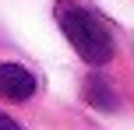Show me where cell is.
<instances>
[{
  "mask_svg": "<svg viewBox=\"0 0 134 130\" xmlns=\"http://www.w3.org/2000/svg\"><path fill=\"white\" fill-rule=\"evenodd\" d=\"M85 102L95 106V109H102V113H113L116 106H120V98H116V91L109 88L99 74H92V77L85 81Z\"/></svg>",
  "mask_w": 134,
  "mask_h": 130,
  "instance_id": "cell-3",
  "label": "cell"
},
{
  "mask_svg": "<svg viewBox=\"0 0 134 130\" xmlns=\"http://www.w3.org/2000/svg\"><path fill=\"white\" fill-rule=\"evenodd\" d=\"M0 130H21V127L14 123V120L7 116V113H0Z\"/></svg>",
  "mask_w": 134,
  "mask_h": 130,
  "instance_id": "cell-4",
  "label": "cell"
},
{
  "mask_svg": "<svg viewBox=\"0 0 134 130\" xmlns=\"http://www.w3.org/2000/svg\"><path fill=\"white\" fill-rule=\"evenodd\" d=\"M53 14H57L60 32L67 35V42L74 46V53L85 63H92V67L109 63V56H113V35L106 32V25L92 11H85L74 0H57Z\"/></svg>",
  "mask_w": 134,
  "mask_h": 130,
  "instance_id": "cell-1",
  "label": "cell"
},
{
  "mask_svg": "<svg viewBox=\"0 0 134 130\" xmlns=\"http://www.w3.org/2000/svg\"><path fill=\"white\" fill-rule=\"evenodd\" d=\"M35 95V77L21 63H0V98L7 102H25Z\"/></svg>",
  "mask_w": 134,
  "mask_h": 130,
  "instance_id": "cell-2",
  "label": "cell"
}]
</instances>
